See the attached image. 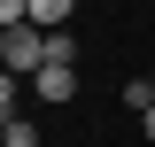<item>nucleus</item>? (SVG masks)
I'll list each match as a JSON object with an SVG mask.
<instances>
[{
  "instance_id": "f257e3e1",
  "label": "nucleus",
  "mask_w": 155,
  "mask_h": 147,
  "mask_svg": "<svg viewBox=\"0 0 155 147\" xmlns=\"http://www.w3.org/2000/svg\"><path fill=\"white\" fill-rule=\"evenodd\" d=\"M0 47H8V70H16V77H39V70H47V31H39V23L0 31Z\"/></svg>"
},
{
  "instance_id": "f03ea898",
  "label": "nucleus",
  "mask_w": 155,
  "mask_h": 147,
  "mask_svg": "<svg viewBox=\"0 0 155 147\" xmlns=\"http://www.w3.org/2000/svg\"><path fill=\"white\" fill-rule=\"evenodd\" d=\"M31 93H39V101H70V93H78V62H47V70L31 77Z\"/></svg>"
},
{
  "instance_id": "7ed1b4c3",
  "label": "nucleus",
  "mask_w": 155,
  "mask_h": 147,
  "mask_svg": "<svg viewBox=\"0 0 155 147\" xmlns=\"http://www.w3.org/2000/svg\"><path fill=\"white\" fill-rule=\"evenodd\" d=\"M70 8H78V0H31V23H39V31H62Z\"/></svg>"
},
{
  "instance_id": "20e7f679",
  "label": "nucleus",
  "mask_w": 155,
  "mask_h": 147,
  "mask_svg": "<svg viewBox=\"0 0 155 147\" xmlns=\"http://www.w3.org/2000/svg\"><path fill=\"white\" fill-rule=\"evenodd\" d=\"M0 147H39V124L31 116H8V124H0Z\"/></svg>"
},
{
  "instance_id": "39448f33",
  "label": "nucleus",
  "mask_w": 155,
  "mask_h": 147,
  "mask_svg": "<svg viewBox=\"0 0 155 147\" xmlns=\"http://www.w3.org/2000/svg\"><path fill=\"white\" fill-rule=\"evenodd\" d=\"M47 62H78V39L70 31H47Z\"/></svg>"
},
{
  "instance_id": "423d86ee",
  "label": "nucleus",
  "mask_w": 155,
  "mask_h": 147,
  "mask_svg": "<svg viewBox=\"0 0 155 147\" xmlns=\"http://www.w3.org/2000/svg\"><path fill=\"white\" fill-rule=\"evenodd\" d=\"M140 132H147V139H155V109H140Z\"/></svg>"
},
{
  "instance_id": "0eeeda50",
  "label": "nucleus",
  "mask_w": 155,
  "mask_h": 147,
  "mask_svg": "<svg viewBox=\"0 0 155 147\" xmlns=\"http://www.w3.org/2000/svg\"><path fill=\"white\" fill-rule=\"evenodd\" d=\"M0 70H8V47H0Z\"/></svg>"
},
{
  "instance_id": "6e6552de",
  "label": "nucleus",
  "mask_w": 155,
  "mask_h": 147,
  "mask_svg": "<svg viewBox=\"0 0 155 147\" xmlns=\"http://www.w3.org/2000/svg\"><path fill=\"white\" fill-rule=\"evenodd\" d=\"M147 85H155V70H147Z\"/></svg>"
},
{
  "instance_id": "1a4fd4ad",
  "label": "nucleus",
  "mask_w": 155,
  "mask_h": 147,
  "mask_svg": "<svg viewBox=\"0 0 155 147\" xmlns=\"http://www.w3.org/2000/svg\"><path fill=\"white\" fill-rule=\"evenodd\" d=\"M0 124H8V116H0Z\"/></svg>"
}]
</instances>
